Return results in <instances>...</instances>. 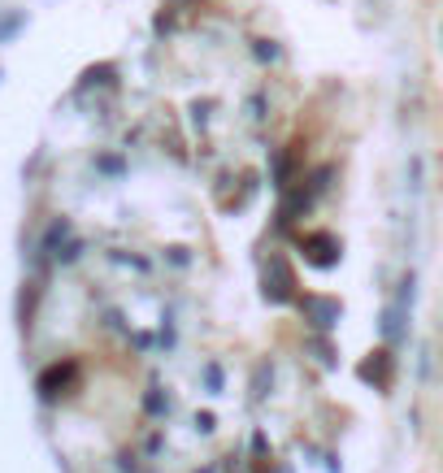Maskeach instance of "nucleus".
<instances>
[{
  "mask_svg": "<svg viewBox=\"0 0 443 473\" xmlns=\"http://www.w3.org/2000/svg\"><path fill=\"white\" fill-rule=\"evenodd\" d=\"M18 27H22V13H13V18H0V39H4V35H13Z\"/></svg>",
  "mask_w": 443,
  "mask_h": 473,
  "instance_id": "14",
  "label": "nucleus"
},
{
  "mask_svg": "<svg viewBox=\"0 0 443 473\" xmlns=\"http://www.w3.org/2000/svg\"><path fill=\"white\" fill-rule=\"evenodd\" d=\"M400 317H405V308H387V313H382V338H400V335H405Z\"/></svg>",
  "mask_w": 443,
  "mask_h": 473,
  "instance_id": "9",
  "label": "nucleus"
},
{
  "mask_svg": "<svg viewBox=\"0 0 443 473\" xmlns=\"http://www.w3.org/2000/svg\"><path fill=\"white\" fill-rule=\"evenodd\" d=\"M96 166H101L104 174H122V161H118V157H101Z\"/></svg>",
  "mask_w": 443,
  "mask_h": 473,
  "instance_id": "15",
  "label": "nucleus"
},
{
  "mask_svg": "<svg viewBox=\"0 0 443 473\" xmlns=\"http://www.w3.org/2000/svg\"><path fill=\"white\" fill-rule=\"evenodd\" d=\"M300 313H305V322L313 330H335V322L343 317V305L331 300V296H305V300H300Z\"/></svg>",
  "mask_w": 443,
  "mask_h": 473,
  "instance_id": "2",
  "label": "nucleus"
},
{
  "mask_svg": "<svg viewBox=\"0 0 443 473\" xmlns=\"http://www.w3.org/2000/svg\"><path fill=\"white\" fill-rule=\"evenodd\" d=\"M361 378L387 391V387H391V352H387V347H378L374 361H365V365H361Z\"/></svg>",
  "mask_w": 443,
  "mask_h": 473,
  "instance_id": "5",
  "label": "nucleus"
},
{
  "mask_svg": "<svg viewBox=\"0 0 443 473\" xmlns=\"http://www.w3.org/2000/svg\"><path fill=\"white\" fill-rule=\"evenodd\" d=\"M196 430H201V435H213V430H217V417H213V412H196Z\"/></svg>",
  "mask_w": 443,
  "mask_h": 473,
  "instance_id": "13",
  "label": "nucleus"
},
{
  "mask_svg": "<svg viewBox=\"0 0 443 473\" xmlns=\"http://www.w3.org/2000/svg\"><path fill=\"white\" fill-rule=\"evenodd\" d=\"M78 382V361H57V365H48V370L39 373V400H62L70 387Z\"/></svg>",
  "mask_w": 443,
  "mask_h": 473,
  "instance_id": "1",
  "label": "nucleus"
},
{
  "mask_svg": "<svg viewBox=\"0 0 443 473\" xmlns=\"http://www.w3.org/2000/svg\"><path fill=\"white\" fill-rule=\"evenodd\" d=\"M78 257H83V243H78V239H66V243L57 248V261H62V265H70V261H78Z\"/></svg>",
  "mask_w": 443,
  "mask_h": 473,
  "instance_id": "11",
  "label": "nucleus"
},
{
  "mask_svg": "<svg viewBox=\"0 0 443 473\" xmlns=\"http://www.w3.org/2000/svg\"><path fill=\"white\" fill-rule=\"evenodd\" d=\"M144 412H148V417H166V412H170V396H166L161 387H148V396H144Z\"/></svg>",
  "mask_w": 443,
  "mask_h": 473,
  "instance_id": "7",
  "label": "nucleus"
},
{
  "mask_svg": "<svg viewBox=\"0 0 443 473\" xmlns=\"http://www.w3.org/2000/svg\"><path fill=\"white\" fill-rule=\"evenodd\" d=\"M261 473H291V469H287V465H270V469L261 465Z\"/></svg>",
  "mask_w": 443,
  "mask_h": 473,
  "instance_id": "16",
  "label": "nucleus"
},
{
  "mask_svg": "<svg viewBox=\"0 0 443 473\" xmlns=\"http://www.w3.org/2000/svg\"><path fill=\"white\" fill-rule=\"evenodd\" d=\"M270 382H274V365H270V361H261L257 373H252V400H266V396H270V391H266Z\"/></svg>",
  "mask_w": 443,
  "mask_h": 473,
  "instance_id": "8",
  "label": "nucleus"
},
{
  "mask_svg": "<svg viewBox=\"0 0 443 473\" xmlns=\"http://www.w3.org/2000/svg\"><path fill=\"white\" fill-rule=\"evenodd\" d=\"M305 261H308V265H317V270H331V265L340 261V239L308 235L305 239Z\"/></svg>",
  "mask_w": 443,
  "mask_h": 473,
  "instance_id": "3",
  "label": "nucleus"
},
{
  "mask_svg": "<svg viewBox=\"0 0 443 473\" xmlns=\"http://www.w3.org/2000/svg\"><path fill=\"white\" fill-rule=\"evenodd\" d=\"M266 273H274V282H266V300H270V305H287V300H291V287H296V278H291V270H287V261L274 257Z\"/></svg>",
  "mask_w": 443,
  "mask_h": 473,
  "instance_id": "4",
  "label": "nucleus"
},
{
  "mask_svg": "<svg viewBox=\"0 0 443 473\" xmlns=\"http://www.w3.org/2000/svg\"><path fill=\"white\" fill-rule=\"evenodd\" d=\"M252 53H257V61H278V48H274L270 39H257V48H252Z\"/></svg>",
  "mask_w": 443,
  "mask_h": 473,
  "instance_id": "12",
  "label": "nucleus"
},
{
  "mask_svg": "<svg viewBox=\"0 0 443 473\" xmlns=\"http://www.w3.org/2000/svg\"><path fill=\"white\" fill-rule=\"evenodd\" d=\"M205 387H209V396H222V365L217 361L205 365Z\"/></svg>",
  "mask_w": 443,
  "mask_h": 473,
  "instance_id": "10",
  "label": "nucleus"
},
{
  "mask_svg": "<svg viewBox=\"0 0 443 473\" xmlns=\"http://www.w3.org/2000/svg\"><path fill=\"white\" fill-rule=\"evenodd\" d=\"M66 239H70V222H66V217H57V222L44 231V252H53V257H57V248H62Z\"/></svg>",
  "mask_w": 443,
  "mask_h": 473,
  "instance_id": "6",
  "label": "nucleus"
}]
</instances>
